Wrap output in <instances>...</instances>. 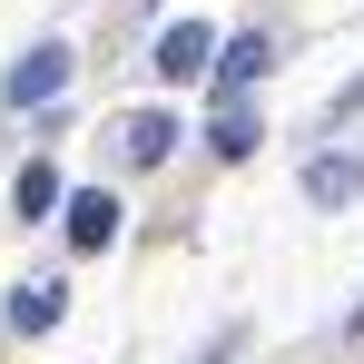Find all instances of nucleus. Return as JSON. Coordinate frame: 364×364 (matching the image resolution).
I'll return each mask as SVG.
<instances>
[{"label": "nucleus", "instance_id": "obj_3", "mask_svg": "<svg viewBox=\"0 0 364 364\" xmlns=\"http://www.w3.org/2000/svg\"><path fill=\"white\" fill-rule=\"evenodd\" d=\"M109 237H119V197H109V187H79V197H69V246L99 256Z\"/></svg>", "mask_w": 364, "mask_h": 364}, {"label": "nucleus", "instance_id": "obj_4", "mask_svg": "<svg viewBox=\"0 0 364 364\" xmlns=\"http://www.w3.org/2000/svg\"><path fill=\"white\" fill-rule=\"evenodd\" d=\"M119 148H128V158H138V168H158V158L178 148V119H168V109H138V119L119 128Z\"/></svg>", "mask_w": 364, "mask_h": 364}, {"label": "nucleus", "instance_id": "obj_2", "mask_svg": "<svg viewBox=\"0 0 364 364\" xmlns=\"http://www.w3.org/2000/svg\"><path fill=\"white\" fill-rule=\"evenodd\" d=\"M207 60H217V30L207 20H168L158 30V79H197Z\"/></svg>", "mask_w": 364, "mask_h": 364}, {"label": "nucleus", "instance_id": "obj_6", "mask_svg": "<svg viewBox=\"0 0 364 364\" xmlns=\"http://www.w3.org/2000/svg\"><path fill=\"white\" fill-rule=\"evenodd\" d=\"M60 286H50V276H40V286H20V296H10V325H20V335H50V325H60Z\"/></svg>", "mask_w": 364, "mask_h": 364}, {"label": "nucleus", "instance_id": "obj_1", "mask_svg": "<svg viewBox=\"0 0 364 364\" xmlns=\"http://www.w3.org/2000/svg\"><path fill=\"white\" fill-rule=\"evenodd\" d=\"M60 89H69V50L60 40H40L30 60L10 69V109H40V99H60Z\"/></svg>", "mask_w": 364, "mask_h": 364}, {"label": "nucleus", "instance_id": "obj_7", "mask_svg": "<svg viewBox=\"0 0 364 364\" xmlns=\"http://www.w3.org/2000/svg\"><path fill=\"white\" fill-rule=\"evenodd\" d=\"M364 187V158H315V168H305V197H315V207H335V197H355Z\"/></svg>", "mask_w": 364, "mask_h": 364}, {"label": "nucleus", "instance_id": "obj_10", "mask_svg": "<svg viewBox=\"0 0 364 364\" xmlns=\"http://www.w3.org/2000/svg\"><path fill=\"white\" fill-rule=\"evenodd\" d=\"M355 335H364V305H355Z\"/></svg>", "mask_w": 364, "mask_h": 364}, {"label": "nucleus", "instance_id": "obj_9", "mask_svg": "<svg viewBox=\"0 0 364 364\" xmlns=\"http://www.w3.org/2000/svg\"><path fill=\"white\" fill-rule=\"evenodd\" d=\"M50 197H60L50 168H20V217H50Z\"/></svg>", "mask_w": 364, "mask_h": 364}, {"label": "nucleus", "instance_id": "obj_5", "mask_svg": "<svg viewBox=\"0 0 364 364\" xmlns=\"http://www.w3.org/2000/svg\"><path fill=\"white\" fill-rule=\"evenodd\" d=\"M266 60H276V50H266V30H237V40L217 50V79H227V89H246V79H266Z\"/></svg>", "mask_w": 364, "mask_h": 364}, {"label": "nucleus", "instance_id": "obj_8", "mask_svg": "<svg viewBox=\"0 0 364 364\" xmlns=\"http://www.w3.org/2000/svg\"><path fill=\"white\" fill-rule=\"evenodd\" d=\"M207 148H217V158H256V119H246L237 99L217 109V128H207Z\"/></svg>", "mask_w": 364, "mask_h": 364}]
</instances>
